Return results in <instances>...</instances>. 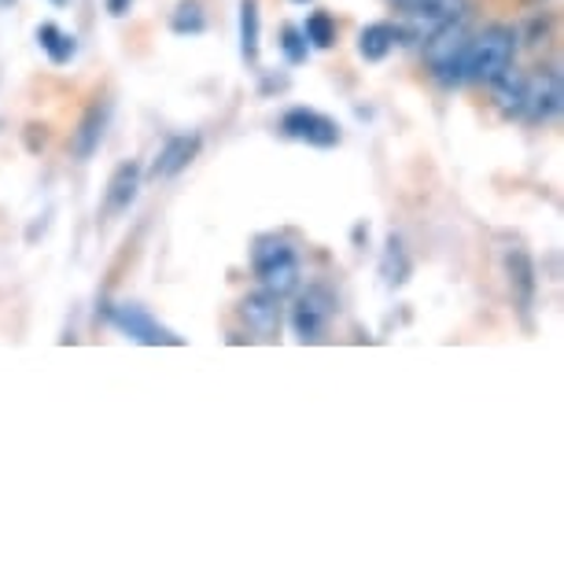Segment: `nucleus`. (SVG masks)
<instances>
[{"label":"nucleus","instance_id":"1","mask_svg":"<svg viewBox=\"0 0 564 564\" xmlns=\"http://www.w3.org/2000/svg\"><path fill=\"white\" fill-rule=\"evenodd\" d=\"M517 48L520 34L506 23H491L480 34H473L465 52V85H491L498 74L513 67Z\"/></svg>","mask_w":564,"mask_h":564},{"label":"nucleus","instance_id":"2","mask_svg":"<svg viewBox=\"0 0 564 564\" xmlns=\"http://www.w3.org/2000/svg\"><path fill=\"white\" fill-rule=\"evenodd\" d=\"M251 270L259 276V289L273 295H292L300 292L303 270H300V254L284 237H259L251 248Z\"/></svg>","mask_w":564,"mask_h":564},{"label":"nucleus","instance_id":"3","mask_svg":"<svg viewBox=\"0 0 564 564\" xmlns=\"http://www.w3.org/2000/svg\"><path fill=\"white\" fill-rule=\"evenodd\" d=\"M339 314V300L328 284H306V292H300V300L292 303V333L300 344H322L333 317Z\"/></svg>","mask_w":564,"mask_h":564},{"label":"nucleus","instance_id":"4","mask_svg":"<svg viewBox=\"0 0 564 564\" xmlns=\"http://www.w3.org/2000/svg\"><path fill=\"white\" fill-rule=\"evenodd\" d=\"M108 322L119 328L126 339L141 347H185V339L177 333H170L166 325H159L144 306L137 303H119V306H108Z\"/></svg>","mask_w":564,"mask_h":564},{"label":"nucleus","instance_id":"5","mask_svg":"<svg viewBox=\"0 0 564 564\" xmlns=\"http://www.w3.org/2000/svg\"><path fill=\"white\" fill-rule=\"evenodd\" d=\"M281 133L306 144V148H322V152L339 148V141H344V130H339V122L333 119V115H322L314 108H289L284 111L281 115Z\"/></svg>","mask_w":564,"mask_h":564},{"label":"nucleus","instance_id":"6","mask_svg":"<svg viewBox=\"0 0 564 564\" xmlns=\"http://www.w3.org/2000/svg\"><path fill=\"white\" fill-rule=\"evenodd\" d=\"M237 314H240V322L248 325L251 336L276 339V336H281V322H284V300H281V295H273V292H265V289L248 292L240 300Z\"/></svg>","mask_w":564,"mask_h":564},{"label":"nucleus","instance_id":"7","mask_svg":"<svg viewBox=\"0 0 564 564\" xmlns=\"http://www.w3.org/2000/svg\"><path fill=\"white\" fill-rule=\"evenodd\" d=\"M561 108H564V89H561V70L557 67L528 78V100H524V115H520V119L546 126V122L557 119Z\"/></svg>","mask_w":564,"mask_h":564},{"label":"nucleus","instance_id":"8","mask_svg":"<svg viewBox=\"0 0 564 564\" xmlns=\"http://www.w3.org/2000/svg\"><path fill=\"white\" fill-rule=\"evenodd\" d=\"M506 276H509V295H513L517 314L531 322V311H535L539 300V270L535 259L524 248H509L506 251Z\"/></svg>","mask_w":564,"mask_h":564},{"label":"nucleus","instance_id":"9","mask_svg":"<svg viewBox=\"0 0 564 564\" xmlns=\"http://www.w3.org/2000/svg\"><path fill=\"white\" fill-rule=\"evenodd\" d=\"M199 152H204V137L199 133H174L166 137L163 148L155 152V163H152V181H174L177 174H185L188 166L196 163Z\"/></svg>","mask_w":564,"mask_h":564},{"label":"nucleus","instance_id":"10","mask_svg":"<svg viewBox=\"0 0 564 564\" xmlns=\"http://www.w3.org/2000/svg\"><path fill=\"white\" fill-rule=\"evenodd\" d=\"M468 37H473L468 34V12L446 19V23H440V26H432L429 34H424V63H429V70L440 67L443 59L457 56V52L468 45Z\"/></svg>","mask_w":564,"mask_h":564},{"label":"nucleus","instance_id":"11","mask_svg":"<svg viewBox=\"0 0 564 564\" xmlns=\"http://www.w3.org/2000/svg\"><path fill=\"white\" fill-rule=\"evenodd\" d=\"M141 163H133V159H126L111 170L108 177V193H104V218H115V215H126L137 196H141Z\"/></svg>","mask_w":564,"mask_h":564},{"label":"nucleus","instance_id":"12","mask_svg":"<svg viewBox=\"0 0 564 564\" xmlns=\"http://www.w3.org/2000/svg\"><path fill=\"white\" fill-rule=\"evenodd\" d=\"M108 122H111L108 104H89V108H85V115L78 119V130L70 133V155L78 159V163H89V159L100 152Z\"/></svg>","mask_w":564,"mask_h":564},{"label":"nucleus","instance_id":"13","mask_svg":"<svg viewBox=\"0 0 564 564\" xmlns=\"http://www.w3.org/2000/svg\"><path fill=\"white\" fill-rule=\"evenodd\" d=\"M495 93V108L506 115V119H520L524 115V100H528V74H520L517 67L502 70L491 82Z\"/></svg>","mask_w":564,"mask_h":564},{"label":"nucleus","instance_id":"14","mask_svg":"<svg viewBox=\"0 0 564 564\" xmlns=\"http://www.w3.org/2000/svg\"><path fill=\"white\" fill-rule=\"evenodd\" d=\"M391 4H395L399 12H406L413 23L432 30V26L446 23V19L462 15L468 8V0H391Z\"/></svg>","mask_w":564,"mask_h":564},{"label":"nucleus","instance_id":"15","mask_svg":"<svg viewBox=\"0 0 564 564\" xmlns=\"http://www.w3.org/2000/svg\"><path fill=\"white\" fill-rule=\"evenodd\" d=\"M402 41V30L391 26V23H369L366 30L358 34V56L366 63H384L395 45Z\"/></svg>","mask_w":564,"mask_h":564},{"label":"nucleus","instance_id":"16","mask_svg":"<svg viewBox=\"0 0 564 564\" xmlns=\"http://www.w3.org/2000/svg\"><path fill=\"white\" fill-rule=\"evenodd\" d=\"M262 56V12L259 0H240V59L259 67Z\"/></svg>","mask_w":564,"mask_h":564},{"label":"nucleus","instance_id":"17","mask_svg":"<svg viewBox=\"0 0 564 564\" xmlns=\"http://www.w3.org/2000/svg\"><path fill=\"white\" fill-rule=\"evenodd\" d=\"M410 273H413V259H410L406 243L391 232L384 240V251H380V276H384V284H391V289H402V284L410 281Z\"/></svg>","mask_w":564,"mask_h":564},{"label":"nucleus","instance_id":"18","mask_svg":"<svg viewBox=\"0 0 564 564\" xmlns=\"http://www.w3.org/2000/svg\"><path fill=\"white\" fill-rule=\"evenodd\" d=\"M37 45L48 56V63H56V67H67V63H74V56H78V37L67 34L59 23H41Z\"/></svg>","mask_w":564,"mask_h":564},{"label":"nucleus","instance_id":"19","mask_svg":"<svg viewBox=\"0 0 564 564\" xmlns=\"http://www.w3.org/2000/svg\"><path fill=\"white\" fill-rule=\"evenodd\" d=\"M170 30L177 37H199L207 30V12L199 0H177L174 12H170Z\"/></svg>","mask_w":564,"mask_h":564},{"label":"nucleus","instance_id":"20","mask_svg":"<svg viewBox=\"0 0 564 564\" xmlns=\"http://www.w3.org/2000/svg\"><path fill=\"white\" fill-rule=\"evenodd\" d=\"M300 30H303V37H306V45H311V48H333L336 37H339L336 19L328 12H311Z\"/></svg>","mask_w":564,"mask_h":564},{"label":"nucleus","instance_id":"21","mask_svg":"<svg viewBox=\"0 0 564 564\" xmlns=\"http://www.w3.org/2000/svg\"><path fill=\"white\" fill-rule=\"evenodd\" d=\"M276 45H281L284 63H289V67H303L306 56H311V45H306V37H303L300 26H284L281 30V41H276Z\"/></svg>","mask_w":564,"mask_h":564},{"label":"nucleus","instance_id":"22","mask_svg":"<svg viewBox=\"0 0 564 564\" xmlns=\"http://www.w3.org/2000/svg\"><path fill=\"white\" fill-rule=\"evenodd\" d=\"M546 30H550V15H535V19H531V41H528V45H542V37H546Z\"/></svg>","mask_w":564,"mask_h":564},{"label":"nucleus","instance_id":"23","mask_svg":"<svg viewBox=\"0 0 564 564\" xmlns=\"http://www.w3.org/2000/svg\"><path fill=\"white\" fill-rule=\"evenodd\" d=\"M104 4H108V15L126 19V15H130V8H133V0H104Z\"/></svg>","mask_w":564,"mask_h":564},{"label":"nucleus","instance_id":"24","mask_svg":"<svg viewBox=\"0 0 564 564\" xmlns=\"http://www.w3.org/2000/svg\"><path fill=\"white\" fill-rule=\"evenodd\" d=\"M8 8H15V0H0V12H8Z\"/></svg>","mask_w":564,"mask_h":564},{"label":"nucleus","instance_id":"25","mask_svg":"<svg viewBox=\"0 0 564 564\" xmlns=\"http://www.w3.org/2000/svg\"><path fill=\"white\" fill-rule=\"evenodd\" d=\"M52 4H67V0H52Z\"/></svg>","mask_w":564,"mask_h":564},{"label":"nucleus","instance_id":"26","mask_svg":"<svg viewBox=\"0 0 564 564\" xmlns=\"http://www.w3.org/2000/svg\"><path fill=\"white\" fill-rule=\"evenodd\" d=\"M295 4H311V0H295Z\"/></svg>","mask_w":564,"mask_h":564}]
</instances>
